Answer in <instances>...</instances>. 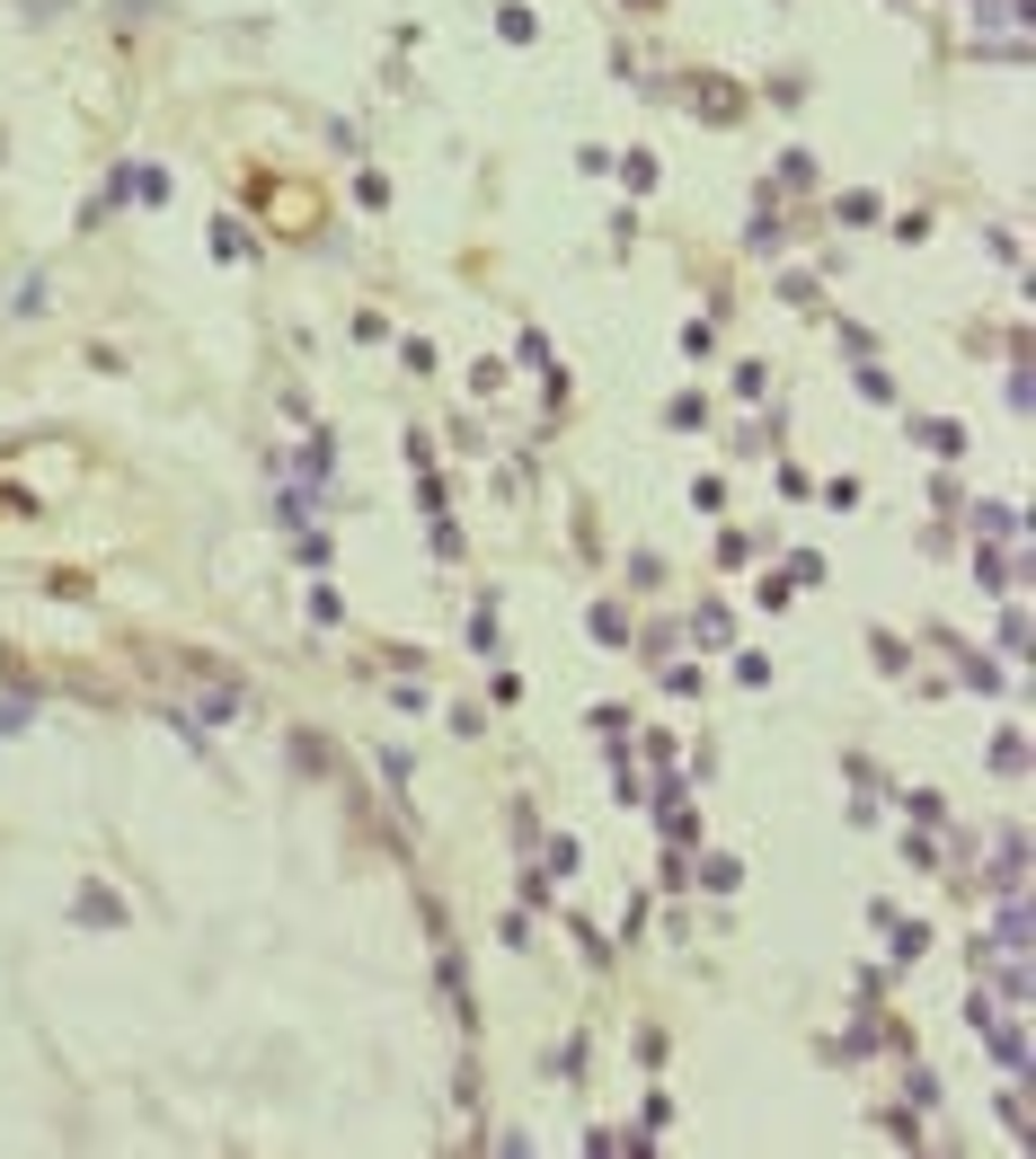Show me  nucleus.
Segmentation results:
<instances>
[{
	"mask_svg": "<svg viewBox=\"0 0 1036 1159\" xmlns=\"http://www.w3.org/2000/svg\"><path fill=\"white\" fill-rule=\"evenodd\" d=\"M868 921H877V938H886V957H895V965H913L922 947H930V929H922V921H903V912H886V903H877Z\"/></svg>",
	"mask_w": 1036,
	"mask_h": 1159,
	"instance_id": "obj_1",
	"label": "nucleus"
},
{
	"mask_svg": "<svg viewBox=\"0 0 1036 1159\" xmlns=\"http://www.w3.org/2000/svg\"><path fill=\"white\" fill-rule=\"evenodd\" d=\"M975 1036H984V1045H992V1062H1001V1071H1010V1080H1027V1036H1019V1027H1010V1018H984V1027H975Z\"/></svg>",
	"mask_w": 1036,
	"mask_h": 1159,
	"instance_id": "obj_2",
	"label": "nucleus"
},
{
	"mask_svg": "<svg viewBox=\"0 0 1036 1159\" xmlns=\"http://www.w3.org/2000/svg\"><path fill=\"white\" fill-rule=\"evenodd\" d=\"M691 107H700L708 124H727V115L744 107V89H727V81H691Z\"/></svg>",
	"mask_w": 1036,
	"mask_h": 1159,
	"instance_id": "obj_3",
	"label": "nucleus"
},
{
	"mask_svg": "<svg viewBox=\"0 0 1036 1159\" xmlns=\"http://www.w3.org/2000/svg\"><path fill=\"white\" fill-rule=\"evenodd\" d=\"M585 629H594V646H629V638H638L620 602H594V611H585Z\"/></svg>",
	"mask_w": 1036,
	"mask_h": 1159,
	"instance_id": "obj_4",
	"label": "nucleus"
},
{
	"mask_svg": "<svg viewBox=\"0 0 1036 1159\" xmlns=\"http://www.w3.org/2000/svg\"><path fill=\"white\" fill-rule=\"evenodd\" d=\"M913 434H922V443H930L939 460H965V426H957V417H922Z\"/></svg>",
	"mask_w": 1036,
	"mask_h": 1159,
	"instance_id": "obj_5",
	"label": "nucleus"
},
{
	"mask_svg": "<svg viewBox=\"0 0 1036 1159\" xmlns=\"http://www.w3.org/2000/svg\"><path fill=\"white\" fill-rule=\"evenodd\" d=\"M780 239H789V222L770 213V195H762V204H753V222H744V248L762 257V248H780Z\"/></svg>",
	"mask_w": 1036,
	"mask_h": 1159,
	"instance_id": "obj_6",
	"label": "nucleus"
},
{
	"mask_svg": "<svg viewBox=\"0 0 1036 1159\" xmlns=\"http://www.w3.org/2000/svg\"><path fill=\"white\" fill-rule=\"evenodd\" d=\"M115 921H124V903L107 885H81V929H115Z\"/></svg>",
	"mask_w": 1036,
	"mask_h": 1159,
	"instance_id": "obj_7",
	"label": "nucleus"
},
{
	"mask_svg": "<svg viewBox=\"0 0 1036 1159\" xmlns=\"http://www.w3.org/2000/svg\"><path fill=\"white\" fill-rule=\"evenodd\" d=\"M877 213H886V204H877V195H860V186H851V195H832V222H841V231H868Z\"/></svg>",
	"mask_w": 1036,
	"mask_h": 1159,
	"instance_id": "obj_8",
	"label": "nucleus"
},
{
	"mask_svg": "<svg viewBox=\"0 0 1036 1159\" xmlns=\"http://www.w3.org/2000/svg\"><path fill=\"white\" fill-rule=\"evenodd\" d=\"M691 629H700V646H736V620H727V602H700V611H691Z\"/></svg>",
	"mask_w": 1036,
	"mask_h": 1159,
	"instance_id": "obj_9",
	"label": "nucleus"
},
{
	"mask_svg": "<svg viewBox=\"0 0 1036 1159\" xmlns=\"http://www.w3.org/2000/svg\"><path fill=\"white\" fill-rule=\"evenodd\" d=\"M975 531H984V540H1027V514H1010V505H975Z\"/></svg>",
	"mask_w": 1036,
	"mask_h": 1159,
	"instance_id": "obj_10",
	"label": "nucleus"
},
{
	"mask_svg": "<svg viewBox=\"0 0 1036 1159\" xmlns=\"http://www.w3.org/2000/svg\"><path fill=\"white\" fill-rule=\"evenodd\" d=\"M461 646H470V655H496V602H479L470 620H461Z\"/></svg>",
	"mask_w": 1036,
	"mask_h": 1159,
	"instance_id": "obj_11",
	"label": "nucleus"
},
{
	"mask_svg": "<svg viewBox=\"0 0 1036 1159\" xmlns=\"http://www.w3.org/2000/svg\"><path fill=\"white\" fill-rule=\"evenodd\" d=\"M665 426H674V434H700V426H708V398H700V390H682V398L665 407Z\"/></svg>",
	"mask_w": 1036,
	"mask_h": 1159,
	"instance_id": "obj_12",
	"label": "nucleus"
},
{
	"mask_svg": "<svg viewBox=\"0 0 1036 1159\" xmlns=\"http://www.w3.org/2000/svg\"><path fill=\"white\" fill-rule=\"evenodd\" d=\"M992 770H1001V779H1019V770H1027V743H1019V726H1001V735H992Z\"/></svg>",
	"mask_w": 1036,
	"mask_h": 1159,
	"instance_id": "obj_13",
	"label": "nucleus"
},
{
	"mask_svg": "<svg viewBox=\"0 0 1036 1159\" xmlns=\"http://www.w3.org/2000/svg\"><path fill=\"white\" fill-rule=\"evenodd\" d=\"M567 929H576V947H585V965H612V938H603L585 912H567Z\"/></svg>",
	"mask_w": 1036,
	"mask_h": 1159,
	"instance_id": "obj_14",
	"label": "nucleus"
},
{
	"mask_svg": "<svg viewBox=\"0 0 1036 1159\" xmlns=\"http://www.w3.org/2000/svg\"><path fill=\"white\" fill-rule=\"evenodd\" d=\"M496 36H505V45H532L541 19H532V10H496Z\"/></svg>",
	"mask_w": 1036,
	"mask_h": 1159,
	"instance_id": "obj_15",
	"label": "nucleus"
},
{
	"mask_svg": "<svg viewBox=\"0 0 1036 1159\" xmlns=\"http://www.w3.org/2000/svg\"><path fill=\"white\" fill-rule=\"evenodd\" d=\"M682 638H691V629H674V620H665V629H646V638H629V646H646L656 664H674V646H682Z\"/></svg>",
	"mask_w": 1036,
	"mask_h": 1159,
	"instance_id": "obj_16",
	"label": "nucleus"
},
{
	"mask_svg": "<svg viewBox=\"0 0 1036 1159\" xmlns=\"http://www.w3.org/2000/svg\"><path fill=\"white\" fill-rule=\"evenodd\" d=\"M443 505H452V488H443V479H434V469H417V514H425V522H434V514H443Z\"/></svg>",
	"mask_w": 1036,
	"mask_h": 1159,
	"instance_id": "obj_17",
	"label": "nucleus"
},
{
	"mask_svg": "<svg viewBox=\"0 0 1036 1159\" xmlns=\"http://www.w3.org/2000/svg\"><path fill=\"white\" fill-rule=\"evenodd\" d=\"M310 620H319V629H346V602H337L329 584H310Z\"/></svg>",
	"mask_w": 1036,
	"mask_h": 1159,
	"instance_id": "obj_18",
	"label": "nucleus"
},
{
	"mask_svg": "<svg viewBox=\"0 0 1036 1159\" xmlns=\"http://www.w3.org/2000/svg\"><path fill=\"white\" fill-rule=\"evenodd\" d=\"M629 584H638V593H656V584H665V558H656V550H638V558H629Z\"/></svg>",
	"mask_w": 1036,
	"mask_h": 1159,
	"instance_id": "obj_19",
	"label": "nucleus"
},
{
	"mask_svg": "<svg viewBox=\"0 0 1036 1159\" xmlns=\"http://www.w3.org/2000/svg\"><path fill=\"white\" fill-rule=\"evenodd\" d=\"M815 505H832V514H851V505H860V479H824V488H815Z\"/></svg>",
	"mask_w": 1036,
	"mask_h": 1159,
	"instance_id": "obj_20",
	"label": "nucleus"
},
{
	"mask_svg": "<svg viewBox=\"0 0 1036 1159\" xmlns=\"http://www.w3.org/2000/svg\"><path fill=\"white\" fill-rule=\"evenodd\" d=\"M868 655H877V673H903V664H913V646H895V638H886V629H877V638H868Z\"/></svg>",
	"mask_w": 1036,
	"mask_h": 1159,
	"instance_id": "obj_21",
	"label": "nucleus"
},
{
	"mask_svg": "<svg viewBox=\"0 0 1036 1159\" xmlns=\"http://www.w3.org/2000/svg\"><path fill=\"white\" fill-rule=\"evenodd\" d=\"M736 681L744 691H770V655H736Z\"/></svg>",
	"mask_w": 1036,
	"mask_h": 1159,
	"instance_id": "obj_22",
	"label": "nucleus"
},
{
	"mask_svg": "<svg viewBox=\"0 0 1036 1159\" xmlns=\"http://www.w3.org/2000/svg\"><path fill=\"white\" fill-rule=\"evenodd\" d=\"M824 576H832V567H824L815 550H798V558H789V584H824Z\"/></svg>",
	"mask_w": 1036,
	"mask_h": 1159,
	"instance_id": "obj_23",
	"label": "nucleus"
},
{
	"mask_svg": "<svg viewBox=\"0 0 1036 1159\" xmlns=\"http://www.w3.org/2000/svg\"><path fill=\"white\" fill-rule=\"evenodd\" d=\"M629 10H656V0H629Z\"/></svg>",
	"mask_w": 1036,
	"mask_h": 1159,
	"instance_id": "obj_24",
	"label": "nucleus"
}]
</instances>
